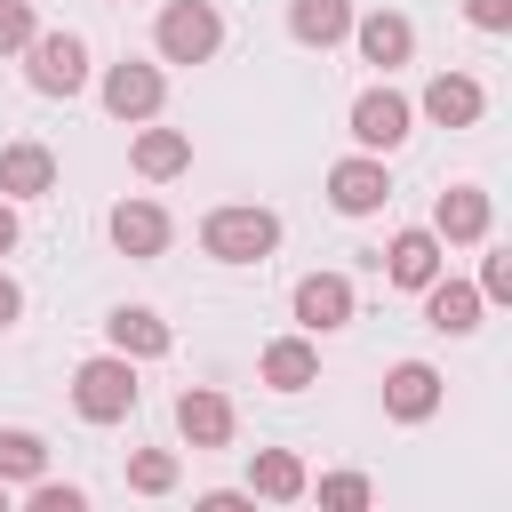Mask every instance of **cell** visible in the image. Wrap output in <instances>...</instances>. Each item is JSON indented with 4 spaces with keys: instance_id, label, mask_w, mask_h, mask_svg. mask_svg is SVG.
<instances>
[{
    "instance_id": "cell-1",
    "label": "cell",
    "mask_w": 512,
    "mask_h": 512,
    "mask_svg": "<svg viewBox=\"0 0 512 512\" xmlns=\"http://www.w3.org/2000/svg\"><path fill=\"white\" fill-rule=\"evenodd\" d=\"M200 248H208L216 264H264V256L280 248V216H272V208H256V200L208 208V216H200Z\"/></svg>"
},
{
    "instance_id": "cell-2",
    "label": "cell",
    "mask_w": 512,
    "mask_h": 512,
    "mask_svg": "<svg viewBox=\"0 0 512 512\" xmlns=\"http://www.w3.org/2000/svg\"><path fill=\"white\" fill-rule=\"evenodd\" d=\"M136 360L128 352H96V360H80L72 368V408H80V424H128L136 416Z\"/></svg>"
},
{
    "instance_id": "cell-3",
    "label": "cell",
    "mask_w": 512,
    "mask_h": 512,
    "mask_svg": "<svg viewBox=\"0 0 512 512\" xmlns=\"http://www.w3.org/2000/svg\"><path fill=\"white\" fill-rule=\"evenodd\" d=\"M152 48H160V64H208L224 48V16L208 0H168L152 24Z\"/></svg>"
},
{
    "instance_id": "cell-4",
    "label": "cell",
    "mask_w": 512,
    "mask_h": 512,
    "mask_svg": "<svg viewBox=\"0 0 512 512\" xmlns=\"http://www.w3.org/2000/svg\"><path fill=\"white\" fill-rule=\"evenodd\" d=\"M24 80L40 96H80L88 88V40L80 32H32L24 40Z\"/></svg>"
},
{
    "instance_id": "cell-5",
    "label": "cell",
    "mask_w": 512,
    "mask_h": 512,
    "mask_svg": "<svg viewBox=\"0 0 512 512\" xmlns=\"http://www.w3.org/2000/svg\"><path fill=\"white\" fill-rule=\"evenodd\" d=\"M408 128H416V104H408L400 88H384V80H376V88H360V96H352V144H360V152H400V144H408Z\"/></svg>"
},
{
    "instance_id": "cell-6",
    "label": "cell",
    "mask_w": 512,
    "mask_h": 512,
    "mask_svg": "<svg viewBox=\"0 0 512 512\" xmlns=\"http://www.w3.org/2000/svg\"><path fill=\"white\" fill-rule=\"evenodd\" d=\"M160 104H168V72L160 64H136V56H120V64H104V112L112 120H160Z\"/></svg>"
},
{
    "instance_id": "cell-7",
    "label": "cell",
    "mask_w": 512,
    "mask_h": 512,
    "mask_svg": "<svg viewBox=\"0 0 512 512\" xmlns=\"http://www.w3.org/2000/svg\"><path fill=\"white\" fill-rule=\"evenodd\" d=\"M384 200H392V168H384V152H352V160L328 168V208H336V216H376Z\"/></svg>"
},
{
    "instance_id": "cell-8",
    "label": "cell",
    "mask_w": 512,
    "mask_h": 512,
    "mask_svg": "<svg viewBox=\"0 0 512 512\" xmlns=\"http://www.w3.org/2000/svg\"><path fill=\"white\" fill-rule=\"evenodd\" d=\"M432 232H440V248H480V240L496 232V200H488L480 184H448V192L432 200Z\"/></svg>"
},
{
    "instance_id": "cell-9",
    "label": "cell",
    "mask_w": 512,
    "mask_h": 512,
    "mask_svg": "<svg viewBox=\"0 0 512 512\" xmlns=\"http://www.w3.org/2000/svg\"><path fill=\"white\" fill-rule=\"evenodd\" d=\"M288 304H296V328H304V336H336V328H352V304H360V296H352L344 272H304Z\"/></svg>"
},
{
    "instance_id": "cell-10",
    "label": "cell",
    "mask_w": 512,
    "mask_h": 512,
    "mask_svg": "<svg viewBox=\"0 0 512 512\" xmlns=\"http://www.w3.org/2000/svg\"><path fill=\"white\" fill-rule=\"evenodd\" d=\"M440 400H448V384H440L432 360H400V368H384V416H392V424H432Z\"/></svg>"
},
{
    "instance_id": "cell-11",
    "label": "cell",
    "mask_w": 512,
    "mask_h": 512,
    "mask_svg": "<svg viewBox=\"0 0 512 512\" xmlns=\"http://www.w3.org/2000/svg\"><path fill=\"white\" fill-rule=\"evenodd\" d=\"M104 232H112V248H120V256H136V264L168 256V240H176V224H168V208H160V200H120V208L104 216Z\"/></svg>"
},
{
    "instance_id": "cell-12",
    "label": "cell",
    "mask_w": 512,
    "mask_h": 512,
    "mask_svg": "<svg viewBox=\"0 0 512 512\" xmlns=\"http://www.w3.org/2000/svg\"><path fill=\"white\" fill-rule=\"evenodd\" d=\"M176 432H184V448H232L240 416H232V400L216 384H184L176 392Z\"/></svg>"
},
{
    "instance_id": "cell-13",
    "label": "cell",
    "mask_w": 512,
    "mask_h": 512,
    "mask_svg": "<svg viewBox=\"0 0 512 512\" xmlns=\"http://www.w3.org/2000/svg\"><path fill=\"white\" fill-rule=\"evenodd\" d=\"M352 48H360V64H376V72H400L408 56H416V24L400 16V8H376V16H352V32H344Z\"/></svg>"
},
{
    "instance_id": "cell-14",
    "label": "cell",
    "mask_w": 512,
    "mask_h": 512,
    "mask_svg": "<svg viewBox=\"0 0 512 512\" xmlns=\"http://www.w3.org/2000/svg\"><path fill=\"white\" fill-rule=\"evenodd\" d=\"M440 272H448V248H440L432 224L392 232V248H384V280H392V288H424V280H440Z\"/></svg>"
},
{
    "instance_id": "cell-15",
    "label": "cell",
    "mask_w": 512,
    "mask_h": 512,
    "mask_svg": "<svg viewBox=\"0 0 512 512\" xmlns=\"http://www.w3.org/2000/svg\"><path fill=\"white\" fill-rule=\"evenodd\" d=\"M416 112H424V120H440V128H472V120L488 112V88H480L472 72H432V80H424V96H416Z\"/></svg>"
},
{
    "instance_id": "cell-16",
    "label": "cell",
    "mask_w": 512,
    "mask_h": 512,
    "mask_svg": "<svg viewBox=\"0 0 512 512\" xmlns=\"http://www.w3.org/2000/svg\"><path fill=\"white\" fill-rule=\"evenodd\" d=\"M104 344H112V352H128V360H168L176 328H168L152 304H120V312H104Z\"/></svg>"
},
{
    "instance_id": "cell-17",
    "label": "cell",
    "mask_w": 512,
    "mask_h": 512,
    "mask_svg": "<svg viewBox=\"0 0 512 512\" xmlns=\"http://www.w3.org/2000/svg\"><path fill=\"white\" fill-rule=\"evenodd\" d=\"M256 376L272 384V392H304V384H320V336H272L264 352H256Z\"/></svg>"
},
{
    "instance_id": "cell-18",
    "label": "cell",
    "mask_w": 512,
    "mask_h": 512,
    "mask_svg": "<svg viewBox=\"0 0 512 512\" xmlns=\"http://www.w3.org/2000/svg\"><path fill=\"white\" fill-rule=\"evenodd\" d=\"M40 192H56V152L40 136L0 144V200H40Z\"/></svg>"
},
{
    "instance_id": "cell-19",
    "label": "cell",
    "mask_w": 512,
    "mask_h": 512,
    "mask_svg": "<svg viewBox=\"0 0 512 512\" xmlns=\"http://www.w3.org/2000/svg\"><path fill=\"white\" fill-rule=\"evenodd\" d=\"M128 168H136L144 184H168V176H184V168H192V136H184V128H144V120H136Z\"/></svg>"
},
{
    "instance_id": "cell-20",
    "label": "cell",
    "mask_w": 512,
    "mask_h": 512,
    "mask_svg": "<svg viewBox=\"0 0 512 512\" xmlns=\"http://www.w3.org/2000/svg\"><path fill=\"white\" fill-rule=\"evenodd\" d=\"M416 296H424V328H440V336H472V328H480V288H472V280H448V272H440V280H424Z\"/></svg>"
},
{
    "instance_id": "cell-21",
    "label": "cell",
    "mask_w": 512,
    "mask_h": 512,
    "mask_svg": "<svg viewBox=\"0 0 512 512\" xmlns=\"http://www.w3.org/2000/svg\"><path fill=\"white\" fill-rule=\"evenodd\" d=\"M304 488H312V472H304L296 448H256V456H248V496H264V504H296Z\"/></svg>"
},
{
    "instance_id": "cell-22",
    "label": "cell",
    "mask_w": 512,
    "mask_h": 512,
    "mask_svg": "<svg viewBox=\"0 0 512 512\" xmlns=\"http://www.w3.org/2000/svg\"><path fill=\"white\" fill-rule=\"evenodd\" d=\"M352 32V0H288V40L296 48H336Z\"/></svg>"
},
{
    "instance_id": "cell-23",
    "label": "cell",
    "mask_w": 512,
    "mask_h": 512,
    "mask_svg": "<svg viewBox=\"0 0 512 512\" xmlns=\"http://www.w3.org/2000/svg\"><path fill=\"white\" fill-rule=\"evenodd\" d=\"M40 472H48V440L24 432V424H0V480L24 488V480H40Z\"/></svg>"
},
{
    "instance_id": "cell-24",
    "label": "cell",
    "mask_w": 512,
    "mask_h": 512,
    "mask_svg": "<svg viewBox=\"0 0 512 512\" xmlns=\"http://www.w3.org/2000/svg\"><path fill=\"white\" fill-rule=\"evenodd\" d=\"M176 480H184L176 448H136V456H128V488H136V496H168Z\"/></svg>"
},
{
    "instance_id": "cell-25",
    "label": "cell",
    "mask_w": 512,
    "mask_h": 512,
    "mask_svg": "<svg viewBox=\"0 0 512 512\" xmlns=\"http://www.w3.org/2000/svg\"><path fill=\"white\" fill-rule=\"evenodd\" d=\"M304 496H320L328 512H360V504H376V480L368 472H320V488H304Z\"/></svg>"
},
{
    "instance_id": "cell-26",
    "label": "cell",
    "mask_w": 512,
    "mask_h": 512,
    "mask_svg": "<svg viewBox=\"0 0 512 512\" xmlns=\"http://www.w3.org/2000/svg\"><path fill=\"white\" fill-rule=\"evenodd\" d=\"M24 504H32V512H80L88 496H80L72 480H48V472H40V480H24Z\"/></svg>"
},
{
    "instance_id": "cell-27",
    "label": "cell",
    "mask_w": 512,
    "mask_h": 512,
    "mask_svg": "<svg viewBox=\"0 0 512 512\" xmlns=\"http://www.w3.org/2000/svg\"><path fill=\"white\" fill-rule=\"evenodd\" d=\"M40 32V16H32V0H0V56H24V40Z\"/></svg>"
},
{
    "instance_id": "cell-28",
    "label": "cell",
    "mask_w": 512,
    "mask_h": 512,
    "mask_svg": "<svg viewBox=\"0 0 512 512\" xmlns=\"http://www.w3.org/2000/svg\"><path fill=\"white\" fill-rule=\"evenodd\" d=\"M472 288H480V304H512V256H504V248H488Z\"/></svg>"
},
{
    "instance_id": "cell-29",
    "label": "cell",
    "mask_w": 512,
    "mask_h": 512,
    "mask_svg": "<svg viewBox=\"0 0 512 512\" xmlns=\"http://www.w3.org/2000/svg\"><path fill=\"white\" fill-rule=\"evenodd\" d=\"M464 24L472 32H512V0H464Z\"/></svg>"
},
{
    "instance_id": "cell-30",
    "label": "cell",
    "mask_w": 512,
    "mask_h": 512,
    "mask_svg": "<svg viewBox=\"0 0 512 512\" xmlns=\"http://www.w3.org/2000/svg\"><path fill=\"white\" fill-rule=\"evenodd\" d=\"M16 320H24V288L0 272V328H16Z\"/></svg>"
},
{
    "instance_id": "cell-31",
    "label": "cell",
    "mask_w": 512,
    "mask_h": 512,
    "mask_svg": "<svg viewBox=\"0 0 512 512\" xmlns=\"http://www.w3.org/2000/svg\"><path fill=\"white\" fill-rule=\"evenodd\" d=\"M16 240H24V224H16V200H0V256H16Z\"/></svg>"
},
{
    "instance_id": "cell-32",
    "label": "cell",
    "mask_w": 512,
    "mask_h": 512,
    "mask_svg": "<svg viewBox=\"0 0 512 512\" xmlns=\"http://www.w3.org/2000/svg\"><path fill=\"white\" fill-rule=\"evenodd\" d=\"M0 512H8V480H0Z\"/></svg>"
},
{
    "instance_id": "cell-33",
    "label": "cell",
    "mask_w": 512,
    "mask_h": 512,
    "mask_svg": "<svg viewBox=\"0 0 512 512\" xmlns=\"http://www.w3.org/2000/svg\"><path fill=\"white\" fill-rule=\"evenodd\" d=\"M112 8H120V0H112Z\"/></svg>"
}]
</instances>
